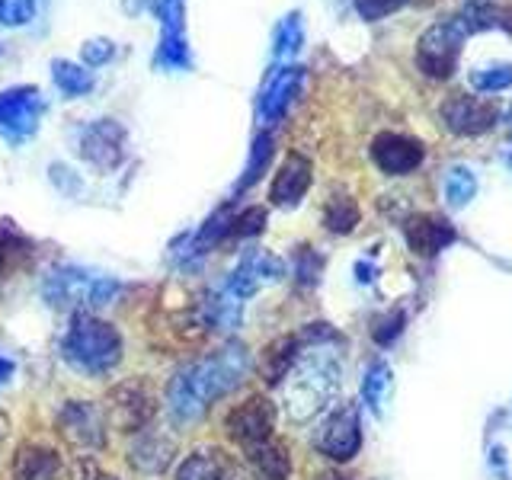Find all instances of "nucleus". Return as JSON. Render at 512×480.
I'll return each instance as SVG.
<instances>
[{
    "label": "nucleus",
    "instance_id": "6e6552de",
    "mask_svg": "<svg viewBox=\"0 0 512 480\" xmlns=\"http://www.w3.org/2000/svg\"><path fill=\"white\" fill-rule=\"evenodd\" d=\"M45 116V96L36 84H13L0 90V138L23 144L39 132Z\"/></svg>",
    "mask_w": 512,
    "mask_h": 480
},
{
    "label": "nucleus",
    "instance_id": "c9c22d12",
    "mask_svg": "<svg viewBox=\"0 0 512 480\" xmlns=\"http://www.w3.org/2000/svg\"><path fill=\"white\" fill-rule=\"evenodd\" d=\"M320 272H324V256H320L314 247H298L295 250V279L304 288H311V285H317Z\"/></svg>",
    "mask_w": 512,
    "mask_h": 480
},
{
    "label": "nucleus",
    "instance_id": "473e14b6",
    "mask_svg": "<svg viewBox=\"0 0 512 480\" xmlns=\"http://www.w3.org/2000/svg\"><path fill=\"white\" fill-rule=\"evenodd\" d=\"M39 16V0H0V26L26 29Z\"/></svg>",
    "mask_w": 512,
    "mask_h": 480
},
{
    "label": "nucleus",
    "instance_id": "e433bc0d",
    "mask_svg": "<svg viewBox=\"0 0 512 480\" xmlns=\"http://www.w3.org/2000/svg\"><path fill=\"white\" fill-rule=\"evenodd\" d=\"M404 324H407V314L400 311V308H394V311H388L384 314L378 324L372 327V336H375V343L378 346H391L400 333H404Z\"/></svg>",
    "mask_w": 512,
    "mask_h": 480
},
{
    "label": "nucleus",
    "instance_id": "5701e85b",
    "mask_svg": "<svg viewBox=\"0 0 512 480\" xmlns=\"http://www.w3.org/2000/svg\"><path fill=\"white\" fill-rule=\"evenodd\" d=\"M272 157H276V135L266 132V128H256V135L250 141V151H247V164H244V173L237 176L234 183V196H244V192H250L256 183L263 180V176L269 173L272 167Z\"/></svg>",
    "mask_w": 512,
    "mask_h": 480
},
{
    "label": "nucleus",
    "instance_id": "9b49d317",
    "mask_svg": "<svg viewBox=\"0 0 512 480\" xmlns=\"http://www.w3.org/2000/svg\"><path fill=\"white\" fill-rule=\"evenodd\" d=\"M314 445L320 455L330 461H352L362 448V420L356 404H340L327 413V420L320 423Z\"/></svg>",
    "mask_w": 512,
    "mask_h": 480
},
{
    "label": "nucleus",
    "instance_id": "a211bd4d",
    "mask_svg": "<svg viewBox=\"0 0 512 480\" xmlns=\"http://www.w3.org/2000/svg\"><path fill=\"white\" fill-rule=\"evenodd\" d=\"M404 237H407L410 253L429 260V256L452 247L458 240V231L452 228V221H445L442 215H410L404 221Z\"/></svg>",
    "mask_w": 512,
    "mask_h": 480
},
{
    "label": "nucleus",
    "instance_id": "f3484780",
    "mask_svg": "<svg viewBox=\"0 0 512 480\" xmlns=\"http://www.w3.org/2000/svg\"><path fill=\"white\" fill-rule=\"evenodd\" d=\"M314 183V167L311 160L292 151L282 167L276 170V176H272V186H269V205L276 208H295L304 196H308V189Z\"/></svg>",
    "mask_w": 512,
    "mask_h": 480
},
{
    "label": "nucleus",
    "instance_id": "bb28decb",
    "mask_svg": "<svg viewBox=\"0 0 512 480\" xmlns=\"http://www.w3.org/2000/svg\"><path fill=\"white\" fill-rule=\"evenodd\" d=\"M304 48V16L301 10H288L272 29V61L292 64Z\"/></svg>",
    "mask_w": 512,
    "mask_h": 480
},
{
    "label": "nucleus",
    "instance_id": "a18cd8bd",
    "mask_svg": "<svg viewBox=\"0 0 512 480\" xmlns=\"http://www.w3.org/2000/svg\"><path fill=\"white\" fill-rule=\"evenodd\" d=\"M0 52H4V42H0Z\"/></svg>",
    "mask_w": 512,
    "mask_h": 480
},
{
    "label": "nucleus",
    "instance_id": "393cba45",
    "mask_svg": "<svg viewBox=\"0 0 512 480\" xmlns=\"http://www.w3.org/2000/svg\"><path fill=\"white\" fill-rule=\"evenodd\" d=\"M301 356V340L298 336H279L260 352V378L266 384H282L285 375L292 372L295 359Z\"/></svg>",
    "mask_w": 512,
    "mask_h": 480
},
{
    "label": "nucleus",
    "instance_id": "c03bdc74",
    "mask_svg": "<svg viewBox=\"0 0 512 480\" xmlns=\"http://www.w3.org/2000/svg\"><path fill=\"white\" fill-rule=\"evenodd\" d=\"M509 132H512V109H509Z\"/></svg>",
    "mask_w": 512,
    "mask_h": 480
},
{
    "label": "nucleus",
    "instance_id": "c85d7f7f",
    "mask_svg": "<svg viewBox=\"0 0 512 480\" xmlns=\"http://www.w3.org/2000/svg\"><path fill=\"white\" fill-rule=\"evenodd\" d=\"M442 192H445L448 208H464V205H471V199L477 196V176H474L468 167H452V170L445 173Z\"/></svg>",
    "mask_w": 512,
    "mask_h": 480
},
{
    "label": "nucleus",
    "instance_id": "aec40b11",
    "mask_svg": "<svg viewBox=\"0 0 512 480\" xmlns=\"http://www.w3.org/2000/svg\"><path fill=\"white\" fill-rule=\"evenodd\" d=\"M64 458L58 448L42 442H23L13 455V480H61Z\"/></svg>",
    "mask_w": 512,
    "mask_h": 480
},
{
    "label": "nucleus",
    "instance_id": "cd10ccee",
    "mask_svg": "<svg viewBox=\"0 0 512 480\" xmlns=\"http://www.w3.org/2000/svg\"><path fill=\"white\" fill-rule=\"evenodd\" d=\"M391 384H394V378H391V365L384 362V359H375L372 365L365 368L362 397H365V404L372 407L378 416H381V410H384V400H388V394H391Z\"/></svg>",
    "mask_w": 512,
    "mask_h": 480
},
{
    "label": "nucleus",
    "instance_id": "37998d69",
    "mask_svg": "<svg viewBox=\"0 0 512 480\" xmlns=\"http://www.w3.org/2000/svg\"><path fill=\"white\" fill-rule=\"evenodd\" d=\"M317 480H346V477H340V474H324V477H317Z\"/></svg>",
    "mask_w": 512,
    "mask_h": 480
},
{
    "label": "nucleus",
    "instance_id": "20e7f679",
    "mask_svg": "<svg viewBox=\"0 0 512 480\" xmlns=\"http://www.w3.org/2000/svg\"><path fill=\"white\" fill-rule=\"evenodd\" d=\"M285 378H292L285 384V407L292 420H311L317 410L327 407V400L333 397L336 384H340V365L333 362V356H298L292 372Z\"/></svg>",
    "mask_w": 512,
    "mask_h": 480
},
{
    "label": "nucleus",
    "instance_id": "b1692460",
    "mask_svg": "<svg viewBox=\"0 0 512 480\" xmlns=\"http://www.w3.org/2000/svg\"><path fill=\"white\" fill-rule=\"evenodd\" d=\"M48 74H52V84L64 100H84L96 87V74L71 58H52L48 61Z\"/></svg>",
    "mask_w": 512,
    "mask_h": 480
},
{
    "label": "nucleus",
    "instance_id": "f8f14e48",
    "mask_svg": "<svg viewBox=\"0 0 512 480\" xmlns=\"http://www.w3.org/2000/svg\"><path fill=\"white\" fill-rule=\"evenodd\" d=\"M272 429H276V407H272V400H266L263 394H250L244 404L231 407L228 416H224V432H228V439L237 442L244 452L272 439Z\"/></svg>",
    "mask_w": 512,
    "mask_h": 480
},
{
    "label": "nucleus",
    "instance_id": "423d86ee",
    "mask_svg": "<svg viewBox=\"0 0 512 480\" xmlns=\"http://www.w3.org/2000/svg\"><path fill=\"white\" fill-rule=\"evenodd\" d=\"M304 77L308 71L301 68V64H272L266 71L260 90H256V103H253V116H256V128H266L272 132L292 106L298 103V96L304 90Z\"/></svg>",
    "mask_w": 512,
    "mask_h": 480
},
{
    "label": "nucleus",
    "instance_id": "a19ab883",
    "mask_svg": "<svg viewBox=\"0 0 512 480\" xmlns=\"http://www.w3.org/2000/svg\"><path fill=\"white\" fill-rule=\"evenodd\" d=\"M122 10L132 16V20H138L144 13L157 16V0H122Z\"/></svg>",
    "mask_w": 512,
    "mask_h": 480
},
{
    "label": "nucleus",
    "instance_id": "0eeeda50",
    "mask_svg": "<svg viewBox=\"0 0 512 480\" xmlns=\"http://www.w3.org/2000/svg\"><path fill=\"white\" fill-rule=\"evenodd\" d=\"M468 36L471 32L464 29L458 16L429 26L423 36L416 39V68H420L423 77H429V80H448L458 68V55H461L464 39Z\"/></svg>",
    "mask_w": 512,
    "mask_h": 480
},
{
    "label": "nucleus",
    "instance_id": "72a5a7b5",
    "mask_svg": "<svg viewBox=\"0 0 512 480\" xmlns=\"http://www.w3.org/2000/svg\"><path fill=\"white\" fill-rule=\"evenodd\" d=\"M266 231V208L250 205L244 212H231V231L228 240H244V237H256Z\"/></svg>",
    "mask_w": 512,
    "mask_h": 480
},
{
    "label": "nucleus",
    "instance_id": "4468645a",
    "mask_svg": "<svg viewBox=\"0 0 512 480\" xmlns=\"http://www.w3.org/2000/svg\"><path fill=\"white\" fill-rule=\"evenodd\" d=\"M439 116L445 122V128L452 135H461V138H474V135H487L490 128L500 119V109L493 103L480 100V96H471V93H455L448 96L442 103Z\"/></svg>",
    "mask_w": 512,
    "mask_h": 480
},
{
    "label": "nucleus",
    "instance_id": "c756f323",
    "mask_svg": "<svg viewBox=\"0 0 512 480\" xmlns=\"http://www.w3.org/2000/svg\"><path fill=\"white\" fill-rule=\"evenodd\" d=\"M359 218H362L359 205L352 202L349 196H336V199H330L327 208H324V224H327V231H333V234H349V231H356Z\"/></svg>",
    "mask_w": 512,
    "mask_h": 480
},
{
    "label": "nucleus",
    "instance_id": "412c9836",
    "mask_svg": "<svg viewBox=\"0 0 512 480\" xmlns=\"http://www.w3.org/2000/svg\"><path fill=\"white\" fill-rule=\"evenodd\" d=\"M176 455V445L170 436L157 432L154 426L141 429L138 439L128 448V464L138 471V474H164L170 468V461Z\"/></svg>",
    "mask_w": 512,
    "mask_h": 480
},
{
    "label": "nucleus",
    "instance_id": "58836bf2",
    "mask_svg": "<svg viewBox=\"0 0 512 480\" xmlns=\"http://www.w3.org/2000/svg\"><path fill=\"white\" fill-rule=\"evenodd\" d=\"M71 477L74 480H119V477H112L100 461L96 458H90V455H84V458H77L74 464H71Z\"/></svg>",
    "mask_w": 512,
    "mask_h": 480
},
{
    "label": "nucleus",
    "instance_id": "f704fd0d",
    "mask_svg": "<svg viewBox=\"0 0 512 480\" xmlns=\"http://www.w3.org/2000/svg\"><path fill=\"white\" fill-rule=\"evenodd\" d=\"M112 58H116V42L106 39V36H93V39H87L84 45H80V64L90 68L93 74L100 68H106Z\"/></svg>",
    "mask_w": 512,
    "mask_h": 480
},
{
    "label": "nucleus",
    "instance_id": "39448f33",
    "mask_svg": "<svg viewBox=\"0 0 512 480\" xmlns=\"http://www.w3.org/2000/svg\"><path fill=\"white\" fill-rule=\"evenodd\" d=\"M192 45L186 23V0H157V48L154 71L160 74H186L192 71Z\"/></svg>",
    "mask_w": 512,
    "mask_h": 480
},
{
    "label": "nucleus",
    "instance_id": "7ed1b4c3",
    "mask_svg": "<svg viewBox=\"0 0 512 480\" xmlns=\"http://www.w3.org/2000/svg\"><path fill=\"white\" fill-rule=\"evenodd\" d=\"M122 295V282L84 266H55L42 282V298L58 311H93Z\"/></svg>",
    "mask_w": 512,
    "mask_h": 480
},
{
    "label": "nucleus",
    "instance_id": "2f4dec72",
    "mask_svg": "<svg viewBox=\"0 0 512 480\" xmlns=\"http://www.w3.org/2000/svg\"><path fill=\"white\" fill-rule=\"evenodd\" d=\"M471 87L477 93H503L512 87V64H487L471 71Z\"/></svg>",
    "mask_w": 512,
    "mask_h": 480
},
{
    "label": "nucleus",
    "instance_id": "6ab92c4d",
    "mask_svg": "<svg viewBox=\"0 0 512 480\" xmlns=\"http://www.w3.org/2000/svg\"><path fill=\"white\" fill-rule=\"evenodd\" d=\"M176 480H244V471L224 448L202 445L183 458L176 468Z\"/></svg>",
    "mask_w": 512,
    "mask_h": 480
},
{
    "label": "nucleus",
    "instance_id": "7c9ffc66",
    "mask_svg": "<svg viewBox=\"0 0 512 480\" xmlns=\"http://www.w3.org/2000/svg\"><path fill=\"white\" fill-rule=\"evenodd\" d=\"M29 256V244L16 234V231H7L0 228V282L10 279V272L20 266Z\"/></svg>",
    "mask_w": 512,
    "mask_h": 480
},
{
    "label": "nucleus",
    "instance_id": "dca6fc26",
    "mask_svg": "<svg viewBox=\"0 0 512 480\" xmlns=\"http://www.w3.org/2000/svg\"><path fill=\"white\" fill-rule=\"evenodd\" d=\"M282 276H285V263L279 260V256L256 247V250H247L244 256H240L237 266L228 272V279H224V285H228L240 301H247L260 292L263 285L279 282Z\"/></svg>",
    "mask_w": 512,
    "mask_h": 480
},
{
    "label": "nucleus",
    "instance_id": "4be33fe9",
    "mask_svg": "<svg viewBox=\"0 0 512 480\" xmlns=\"http://www.w3.org/2000/svg\"><path fill=\"white\" fill-rule=\"evenodd\" d=\"M244 320V301H240L228 285L218 282L202 301V324L215 333H234Z\"/></svg>",
    "mask_w": 512,
    "mask_h": 480
},
{
    "label": "nucleus",
    "instance_id": "2eb2a0df",
    "mask_svg": "<svg viewBox=\"0 0 512 480\" xmlns=\"http://www.w3.org/2000/svg\"><path fill=\"white\" fill-rule=\"evenodd\" d=\"M372 164L384 176H410L413 170H420L426 160V148L420 138L413 135H400V132H381L372 138Z\"/></svg>",
    "mask_w": 512,
    "mask_h": 480
},
{
    "label": "nucleus",
    "instance_id": "ea45409f",
    "mask_svg": "<svg viewBox=\"0 0 512 480\" xmlns=\"http://www.w3.org/2000/svg\"><path fill=\"white\" fill-rule=\"evenodd\" d=\"M48 176H52V183L64 192V196H80V189H84L80 176L71 167H64V164H52V167H48Z\"/></svg>",
    "mask_w": 512,
    "mask_h": 480
},
{
    "label": "nucleus",
    "instance_id": "f257e3e1",
    "mask_svg": "<svg viewBox=\"0 0 512 480\" xmlns=\"http://www.w3.org/2000/svg\"><path fill=\"white\" fill-rule=\"evenodd\" d=\"M250 372L247 346L228 343L205 359L183 365L167 384V407L180 426L199 423L221 397H228Z\"/></svg>",
    "mask_w": 512,
    "mask_h": 480
},
{
    "label": "nucleus",
    "instance_id": "79ce46f5",
    "mask_svg": "<svg viewBox=\"0 0 512 480\" xmlns=\"http://www.w3.org/2000/svg\"><path fill=\"white\" fill-rule=\"evenodd\" d=\"M13 375V362L10 359H4V356H0V384H4L7 378Z\"/></svg>",
    "mask_w": 512,
    "mask_h": 480
},
{
    "label": "nucleus",
    "instance_id": "1a4fd4ad",
    "mask_svg": "<svg viewBox=\"0 0 512 480\" xmlns=\"http://www.w3.org/2000/svg\"><path fill=\"white\" fill-rule=\"evenodd\" d=\"M77 154L100 173L119 170L125 164V154H128L125 125L119 119H112V116L87 122L84 128H80V135H77Z\"/></svg>",
    "mask_w": 512,
    "mask_h": 480
},
{
    "label": "nucleus",
    "instance_id": "4c0bfd02",
    "mask_svg": "<svg viewBox=\"0 0 512 480\" xmlns=\"http://www.w3.org/2000/svg\"><path fill=\"white\" fill-rule=\"evenodd\" d=\"M404 4L407 0H352V7H356V13L365 23H378V20H384V16L397 13Z\"/></svg>",
    "mask_w": 512,
    "mask_h": 480
},
{
    "label": "nucleus",
    "instance_id": "a878e982",
    "mask_svg": "<svg viewBox=\"0 0 512 480\" xmlns=\"http://www.w3.org/2000/svg\"><path fill=\"white\" fill-rule=\"evenodd\" d=\"M244 455L250 461V468L263 480H288L292 477V458H288V448L276 436L247 448Z\"/></svg>",
    "mask_w": 512,
    "mask_h": 480
},
{
    "label": "nucleus",
    "instance_id": "f03ea898",
    "mask_svg": "<svg viewBox=\"0 0 512 480\" xmlns=\"http://www.w3.org/2000/svg\"><path fill=\"white\" fill-rule=\"evenodd\" d=\"M122 352V333L90 311H77L61 336V359L84 375H109L122 362Z\"/></svg>",
    "mask_w": 512,
    "mask_h": 480
},
{
    "label": "nucleus",
    "instance_id": "ddd939ff",
    "mask_svg": "<svg viewBox=\"0 0 512 480\" xmlns=\"http://www.w3.org/2000/svg\"><path fill=\"white\" fill-rule=\"evenodd\" d=\"M55 426L74 448L100 452L106 445V426H109L106 413L96 404H90V400H68V404L58 410Z\"/></svg>",
    "mask_w": 512,
    "mask_h": 480
},
{
    "label": "nucleus",
    "instance_id": "9d476101",
    "mask_svg": "<svg viewBox=\"0 0 512 480\" xmlns=\"http://www.w3.org/2000/svg\"><path fill=\"white\" fill-rule=\"evenodd\" d=\"M106 423H112L122 432H141L154 423L157 416V400L151 394V388L141 378L122 381L119 388H112L106 397Z\"/></svg>",
    "mask_w": 512,
    "mask_h": 480
}]
</instances>
